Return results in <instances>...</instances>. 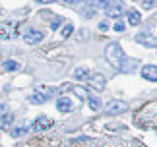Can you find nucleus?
Instances as JSON below:
<instances>
[{
    "instance_id": "obj_25",
    "label": "nucleus",
    "mask_w": 157,
    "mask_h": 147,
    "mask_svg": "<svg viewBox=\"0 0 157 147\" xmlns=\"http://www.w3.org/2000/svg\"><path fill=\"white\" fill-rule=\"evenodd\" d=\"M60 2H64L66 6H70V4H76V2H80V0H60Z\"/></svg>"
},
{
    "instance_id": "obj_24",
    "label": "nucleus",
    "mask_w": 157,
    "mask_h": 147,
    "mask_svg": "<svg viewBox=\"0 0 157 147\" xmlns=\"http://www.w3.org/2000/svg\"><path fill=\"white\" fill-rule=\"evenodd\" d=\"M68 89H72V85H70V83H64V85H62V87H60L58 91H60V93H66Z\"/></svg>"
},
{
    "instance_id": "obj_1",
    "label": "nucleus",
    "mask_w": 157,
    "mask_h": 147,
    "mask_svg": "<svg viewBox=\"0 0 157 147\" xmlns=\"http://www.w3.org/2000/svg\"><path fill=\"white\" fill-rule=\"evenodd\" d=\"M105 58L114 70H120L122 64H124V60H126V56H124V52H122V48H120L118 43H109L107 48H105Z\"/></svg>"
},
{
    "instance_id": "obj_11",
    "label": "nucleus",
    "mask_w": 157,
    "mask_h": 147,
    "mask_svg": "<svg viewBox=\"0 0 157 147\" xmlns=\"http://www.w3.org/2000/svg\"><path fill=\"white\" fill-rule=\"evenodd\" d=\"M16 35V23H6L0 27V37H14Z\"/></svg>"
},
{
    "instance_id": "obj_18",
    "label": "nucleus",
    "mask_w": 157,
    "mask_h": 147,
    "mask_svg": "<svg viewBox=\"0 0 157 147\" xmlns=\"http://www.w3.org/2000/svg\"><path fill=\"white\" fill-rule=\"evenodd\" d=\"M17 68H20V66H17V62H14V60H6V62H4V70L6 72H14Z\"/></svg>"
},
{
    "instance_id": "obj_10",
    "label": "nucleus",
    "mask_w": 157,
    "mask_h": 147,
    "mask_svg": "<svg viewBox=\"0 0 157 147\" xmlns=\"http://www.w3.org/2000/svg\"><path fill=\"white\" fill-rule=\"evenodd\" d=\"M122 4H113V6H107L105 8V14L109 17H117V20H120V16H122Z\"/></svg>"
},
{
    "instance_id": "obj_22",
    "label": "nucleus",
    "mask_w": 157,
    "mask_h": 147,
    "mask_svg": "<svg viewBox=\"0 0 157 147\" xmlns=\"http://www.w3.org/2000/svg\"><path fill=\"white\" fill-rule=\"evenodd\" d=\"M144 10H151V8H155V0H144Z\"/></svg>"
},
{
    "instance_id": "obj_16",
    "label": "nucleus",
    "mask_w": 157,
    "mask_h": 147,
    "mask_svg": "<svg viewBox=\"0 0 157 147\" xmlns=\"http://www.w3.org/2000/svg\"><path fill=\"white\" fill-rule=\"evenodd\" d=\"M86 101L89 103V108H91V110H101V101H99V99H95V97L89 95Z\"/></svg>"
},
{
    "instance_id": "obj_17",
    "label": "nucleus",
    "mask_w": 157,
    "mask_h": 147,
    "mask_svg": "<svg viewBox=\"0 0 157 147\" xmlns=\"http://www.w3.org/2000/svg\"><path fill=\"white\" fill-rule=\"evenodd\" d=\"M12 122H14V116H12V114H4V116H0V126H2V128H10V126H12Z\"/></svg>"
},
{
    "instance_id": "obj_21",
    "label": "nucleus",
    "mask_w": 157,
    "mask_h": 147,
    "mask_svg": "<svg viewBox=\"0 0 157 147\" xmlns=\"http://www.w3.org/2000/svg\"><path fill=\"white\" fill-rule=\"evenodd\" d=\"M124 27H126V25H124V23L120 21V20H117V23L113 25V29H114L117 33H122V31H124Z\"/></svg>"
},
{
    "instance_id": "obj_4",
    "label": "nucleus",
    "mask_w": 157,
    "mask_h": 147,
    "mask_svg": "<svg viewBox=\"0 0 157 147\" xmlns=\"http://www.w3.org/2000/svg\"><path fill=\"white\" fill-rule=\"evenodd\" d=\"M43 31H37V29H27L25 33H23V41L27 43V45H35V43H41L43 41Z\"/></svg>"
},
{
    "instance_id": "obj_12",
    "label": "nucleus",
    "mask_w": 157,
    "mask_h": 147,
    "mask_svg": "<svg viewBox=\"0 0 157 147\" xmlns=\"http://www.w3.org/2000/svg\"><path fill=\"white\" fill-rule=\"evenodd\" d=\"M89 76H91V74H89L86 68H76V70H74V77L78 79V81H87Z\"/></svg>"
},
{
    "instance_id": "obj_6",
    "label": "nucleus",
    "mask_w": 157,
    "mask_h": 147,
    "mask_svg": "<svg viewBox=\"0 0 157 147\" xmlns=\"http://www.w3.org/2000/svg\"><path fill=\"white\" fill-rule=\"evenodd\" d=\"M136 43H140V45L144 47H147V48H155L157 47V39L153 35H147V33H140V35H136Z\"/></svg>"
},
{
    "instance_id": "obj_20",
    "label": "nucleus",
    "mask_w": 157,
    "mask_h": 147,
    "mask_svg": "<svg viewBox=\"0 0 157 147\" xmlns=\"http://www.w3.org/2000/svg\"><path fill=\"white\" fill-rule=\"evenodd\" d=\"M25 132H27V128H14V130H12V138H20Z\"/></svg>"
},
{
    "instance_id": "obj_13",
    "label": "nucleus",
    "mask_w": 157,
    "mask_h": 147,
    "mask_svg": "<svg viewBox=\"0 0 157 147\" xmlns=\"http://www.w3.org/2000/svg\"><path fill=\"white\" fill-rule=\"evenodd\" d=\"M140 21H142L140 12H136V10L128 12V25H140Z\"/></svg>"
},
{
    "instance_id": "obj_27",
    "label": "nucleus",
    "mask_w": 157,
    "mask_h": 147,
    "mask_svg": "<svg viewBox=\"0 0 157 147\" xmlns=\"http://www.w3.org/2000/svg\"><path fill=\"white\" fill-rule=\"evenodd\" d=\"M58 23H60V20H56V21H52V25H51V29H56V27H58Z\"/></svg>"
},
{
    "instance_id": "obj_3",
    "label": "nucleus",
    "mask_w": 157,
    "mask_h": 147,
    "mask_svg": "<svg viewBox=\"0 0 157 147\" xmlns=\"http://www.w3.org/2000/svg\"><path fill=\"white\" fill-rule=\"evenodd\" d=\"M128 110V105L126 103H122V101H111L107 105V114L109 116H117V114H122V112H126Z\"/></svg>"
},
{
    "instance_id": "obj_2",
    "label": "nucleus",
    "mask_w": 157,
    "mask_h": 147,
    "mask_svg": "<svg viewBox=\"0 0 157 147\" xmlns=\"http://www.w3.org/2000/svg\"><path fill=\"white\" fill-rule=\"evenodd\" d=\"M51 95H54V89H51V87H37L35 93L29 97V103H33V105H41V103H45Z\"/></svg>"
},
{
    "instance_id": "obj_15",
    "label": "nucleus",
    "mask_w": 157,
    "mask_h": 147,
    "mask_svg": "<svg viewBox=\"0 0 157 147\" xmlns=\"http://www.w3.org/2000/svg\"><path fill=\"white\" fill-rule=\"evenodd\" d=\"M138 64H140L138 60H124V64H122V68H120V72H130V70H134Z\"/></svg>"
},
{
    "instance_id": "obj_19",
    "label": "nucleus",
    "mask_w": 157,
    "mask_h": 147,
    "mask_svg": "<svg viewBox=\"0 0 157 147\" xmlns=\"http://www.w3.org/2000/svg\"><path fill=\"white\" fill-rule=\"evenodd\" d=\"M72 31H74V25H72V23H68V25H64V27H62V37H64V39H68Z\"/></svg>"
},
{
    "instance_id": "obj_23",
    "label": "nucleus",
    "mask_w": 157,
    "mask_h": 147,
    "mask_svg": "<svg viewBox=\"0 0 157 147\" xmlns=\"http://www.w3.org/2000/svg\"><path fill=\"white\" fill-rule=\"evenodd\" d=\"M107 29H109V23H107V21H101V23H99V31H103V33H105Z\"/></svg>"
},
{
    "instance_id": "obj_14",
    "label": "nucleus",
    "mask_w": 157,
    "mask_h": 147,
    "mask_svg": "<svg viewBox=\"0 0 157 147\" xmlns=\"http://www.w3.org/2000/svg\"><path fill=\"white\" fill-rule=\"evenodd\" d=\"M72 87H74V93L78 97H82V99H87V97H89V91L86 87H82V85H72Z\"/></svg>"
},
{
    "instance_id": "obj_8",
    "label": "nucleus",
    "mask_w": 157,
    "mask_h": 147,
    "mask_svg": "<svg viewBox=\"0 0 157 147\" xmlns=\"http://www.w3.org/2000/svg\"><path fill=\"white\" fill-rule=\"evenodd\" d=\"M142 77L144 79H149V81H157V66L146 64L142 68Z\"/></svg>"
},
{
    "instance_id": "obj_5",
    "label": "nucleus",
    "mask_w": 157,
    "mask_h": 147,
    "mask_svg": "<svg viewBox=\"0 0 157 147\" xmlns=\"http://www.w3.org/2000/svg\"><path fill=\"white\" fill-rule=\"evenodd\" d=\"M87 81H89V85H91L93 89H97V91H103L105 85H107V79H105L103 74H93V76L87 77Z\"/></svg>"
},
{
    "instance_id": "obj_7",
    "label": "nucleus",
    "mask_w": 157,
    "mask_h": 147,
    "mask_svg": "<svg viewBox=\"0 0 157 147\" xmlns=\"http://www.w3.org/2000/svg\"><path fill=\"white\" fill-rule=\"evenodd\" d=\"M52 126H54V120L47 118V116H39V118L35 120V124H33V130L35 132H45V130H49Z\"/></svg>"
},
{
    "instance_id": "obj_26",
    "label": "nucleus",
    "mask_w": 157,
    "mask_h": 147,
    "mask_svg": "<svg viewBox=\"0 0 157 147\" xmlns=\"http://www.w3.org/2000/svg\"><path fill=\"white\" fill-rule=\"evenodd\" d=\"M56 2V0H37V4H52Z\"/></svg>"
},
{
    "instance_id": "obj_9",
    "label": "nucleus",
    "mask_w": 157,
    "mask_h": 147,
    "mask_svg": "<svg viewBox=\"0 0 157 147\" xmlns=\"http://www.w3.org/2000/svg\"><path fill=\"white\" fill-rule=\"evenodd\" d=\"M72 99H68V97H56V108L60 110V112H70L72 110Z\"/></svg>"
}]
</instances>
